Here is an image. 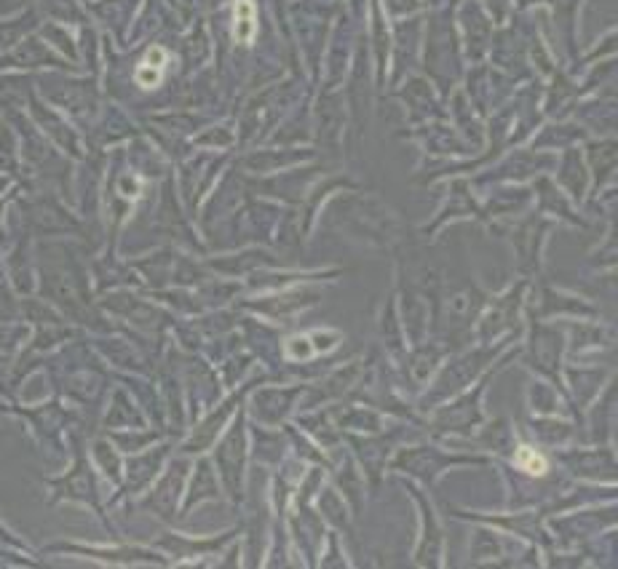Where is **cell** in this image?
<instances>
[{"label":"cell","mask_w":618,"mask_h":569,"mask_svg":"<svg viewBox=\"0 0 618 569\" xmlns=\"http://www.w3.org/2000/svg\"><path fill=\"white\" fill-rule=\"evenodd\" d=\"M517 465H520L522 471H527V473H533V476H544L546 473V460L538 452L527 449V446H522V449L517 452Z\"/></svg>","instance_id":"obj_3"},{"label":"cell","mask_w":618,"mask_h":569,"mask_svg":"<svg viewBox=\"0 0 618 569\" xmlns=\"http://www.w3.org/2000/svg\"><path fill=\"white\" fill-rule=\"evenodd\" d=\"M233 38L241 46H249L257 35V11L252 0H238L233 11Z\"/></svg>","instance_id":"obj_1"},{"label":"cell","mask_w":618,"mask_h":569,"mask_svg":"<svg viewBox=\"0 0 618 569\" xmlns=\"http://www.w3.org/2000/svg\"><path fill=\"white\" fill-rule=\"evenodd\" d=\"M166 59H169V53L163 51L161 46L156 48H150V53L142 59V64L137 67V83L145 86V88H153V86L161 83V78H163V67H166Z\"/></svg>","instance_id":"obj_2"}]
</instances>
